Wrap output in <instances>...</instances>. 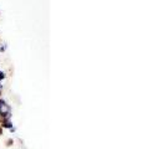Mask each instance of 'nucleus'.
Returning <instances> with one entry per match:
<instances>
[{
  "label": "nucleus",
  "mask_w": 142,
  "mask_h": 149,
  "mask_svg": "<svg viewBox=\"0 0 142 149\" xmlns=\"http://www.w3.org/2000/svg\"><path fill=\"white\" fill-rule=\"evenodd\" d=\"M0 116L4 119H9V117H10V107L1 98H0Z\"/></svg>",
  "instance_id": "1"
},
{
  "label": "nucleus",
  "mask_w": 142,
  "mask_h": 149,
  "mask_svg": "<svg viewBox=\"0 0 142 149\" xmlns=\"http://www.w3.org/2000/svg\"><path fill=\"white\" fill-rule=\"evenodd\" d=\"M4 77H5V73H4V72H0V81H1Z\"/></svg>",
  "instance_id": "2"
},
{
  "label": "nucleus",
  "mask_w": 142,
  "mask_h": 149,
  "mask_svg": "<svg viewBox=\"0 0 142 149\" xmlns=\"http://www.w3.org/2000/svg\"><path fill=\"white\" fill-rule=\"evenodd\" d=\"M0 90H1V87H0Z\"/></svg>",
  "instance_id": "3"
}]
</instances>
